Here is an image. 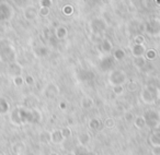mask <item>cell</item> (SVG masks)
Wrapping results in <instances>:
<instances>
[{
    "label": "cell",
    "mask_w": 160,
    "mask_h": 155,
    "mask_svg": "<svg viewBox=\"0 0 160 155\" xmlns=\"http://www.w3.org/2000/svg\"><path fill=\"white\" fill-rule=\"evenodd\" d=\"M149 142L152 144V146H159L160 144V130L154 131L149 136Z\"/></svg>",
    "instance_id": "6da1fadb"
},
{
    "label": "cell",
    "mask_w": 160,
    "mask_h": 155,
    "mask_svg": "<svg viewBox=\"0 0 160 155\" xmlns=\"http://www.w3.org/2000/svg\"><path fill=\"white\" fill-rule=\"evenodd\" d=\"M52 141L54 143H60V142L64 141V136H63V133H61V130H55L52 133V136H51Z\"/></svg>",
    "instance_id": "7a4b0ae2"
},
{
    "label": "cell",
    "mask_w": 160,
    "mask_h": 155,
    "mask_svg": "<svg viewBox=\"0 0 160 155\" xmlns=\"http://www.w3.org/2000/svg\"><path fill=\"white\" fill-rule=\"evenodd\" d=\"M89 141H90V136H89V134L81 133L79 136V142H80V144L82 145V146H85V145L88 144Z\"/></svg>",
    "instance_id": "3957f363"
},
{
    "label": "cell",
    "mask_w": 160,
    "mask_h": 155,
    "mask_svg": "<svg viewBox=\"0 0 160 155\" xmlns=\"http://www.w3.org/2000/svg\"><path fill=\"white\" fill-rule=\"evenodd\" d=\"M89 127H90L92 130H99V129H100L99 120H96V119H94V120H91L90 121V126H89Z\"/></svg>",
    "instance_id": "277c9868"
},
{
    "label": "cell",
    "mask_w": 160,
    "mask_h": 155,
    "mask_svg": "<svg viewBox=\"0 0 160 155\" xmlns=\"http://www.w3.org/2000/svg\"><path fill=\"white\" fill-rule=\"evenodd\" d=\"M135 125H136L137 128H143L146 125V121H145V118H137L136 121H135Z\"/></svg>",
    "instance_id": "5b68a950"
},
{
    "label": "cell",
    "mask_w": 160,
    "mask_h": 155,
    "mask_svg": "<svg viewBox=\"0 0 160 155\" xmlns=\"http://www.w3.org/2000/svg\"><path fill=\"white\" fill-rule=\"evenodd\" d=\"M109 122H105V126L109 127V128H112V127H114V122H112V119H109Z\"/></svg>",
    "instance_id": "8992f818"
},
{
    "label": "cell",
    "mask_w": 160,
    "mask_h": 155,
    "mask_svg": "<svg viewBox=\"0 0 160 155\" xmlns=\"http://www.w3.org/2000/svg\"><path fill=\"white\" fill-rule=\"evenodd\" d=\"M51 155H57V154H56V153H52Z\"/></svg>",
    "instance_id": "52a82bcc"
}]
</instances>
